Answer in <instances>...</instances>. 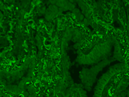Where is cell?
<instances>
[{
  "instance_id": "obj_1",
  "label": "cell",
  "mask_w": 129,
  "mask_h": 97,
  "mask_svg": "<svg viewBox=\"0 0 129 97\" xmlns=\"http://www.w3.org/2000/svg\"><path fill=\"white\" fill-rule=\"evenodd\" d=\"M113 40L111 37L85 51L79 50L75 62L80 65H92L109 58L113 47Z\"/></svg>"
},
{
  "instance_id": "obj_2",
  "label": "cell",
  "mask_w": 129,
  "mask_h": 97,
  "mask_svg": "<svg viewBox=\"0 0 129 97\" xmlns=\"http://www.w3.org/2000/svg\"><path fill=\"white\" fill-rule=\"evenodd\" d=\"M126 71V66L124 63H117L111 66L98 80L93 97H105L115 79Z\"/></svg>"
},
{
  "instance_id": "obj_3",
  "label": "cell",
  "mask_w": 129,
  "mask_h": 97,
  "mask_svg": "<svg viewBox=\"0 0 129 97\" xmlns=\"http://www.w3.org/2000/svg\"><path fill=\"white\" fill-rule=\"evenodd\" d=\"M115 61L116 60L113 58H108L91 66L90 68H83L79 73V78L81 80L84 88L88 91L92 90L93 85L97 80L99 73Z\"/></svg>"
},
{
  "instance_id": "obj_4",
  "label": "cell",
  "mask_w": 129,
  "mask_h": 97,
  "mask_svg": "<svg viewBox=\"0 0 129 97\" xmlns=\"http://www.w3.org/2000/svg\"><path fill=\"white\" fill-rule=\"evenodd\" d=\"M31 62V58H27L20 66L14 70L11 71L2 70L1 71V79H6L9 83H13L19 80L28 71Z\"/></svg>"
},
{
  "instance_id": "obj_5",
  "label": "cell",
  "mask_w": 129,
  "mask_h": 97,
  "mask_svg": "<svg viewBox=\"0 0 129 97\" xmlns=\"http://www.w3.org/2000/svg\"><path fill=\"white\" fill-rule=\"evenodd\" d=\"M62 80L60 81L57 86V90L58 92L64 93L69 86H71L73 84V81L71 77V74L69 72L70 63H69L68 55L62 56Z\"/></svg>"
},
{
  "instance_id": "obj_6",
  "label": "cell",
  "mask_w": 129,
  "mask_h": 97,
  "mask_svg": "<svg viewBox=\"0 0 129 97\" xmlns=\"http://www.w3.org/2000/svg\"><path fill=\"white\" fill-rule=\"evenodd\" d=\"M81 39V34L76 29L70 28L67 29L61 40V55H67V50H68L69 44L70 41L75 43V42L80 41Z\"/></svg>"
},
{
  "instance_id": "obj_7",
  "label": "cell",
  "mask_w": 129,
  "mask_h": 97,
  "mask_svg": "<svg viewBox=\"0 0 129 97\" xmlns=\"http://www.w3.org/2000/svg\"><path fill=\"white\" fill-rule=\"evenodd\" d=\"M84 89L82 84L79 85L73 84L70 88L66 90V93L64 94L66 95V97L68 96H70L71 97H88L86 90Z\"/></svg>"
},
{
  "instance_id": "obj_8",
  "label": "cell",
  "mask_w": 129,
  "mask_h": 97,
  "mask_svg": "<svg viewBox=\"0 0 129 97\" xmlns=\"http://www.w3.org/2000/svg\"><path fill=\"white\" fill-rule=\"evenodd\" d=\"M55 5L58 7L59 12L67 10H73L75 9V5L68 1H56Z\"/></svg>"
},
{
  "instance_id": "obj_9",
  "label": "cell",
  "mask_w": 129,
  "mask_h": 97,
  "mask_svg": "<svg viewBox=\"0 0 129 97\" xmlns=\"http://www.w3.org/2000/svg\"><path fill=\"white\" fill-rule=\"evenodd\" d=\"M58 12L59 9L58 7L55 5H51L47 9L45 14V18L47 21H50L58 13Z\"/></svg>"
},
{
  "instance_id": "obj_10",
  "label": "cell",
  "mask_w": 129,
  "mask_h": 97,
  "mask_svg": "<svg viewBox=\"0 0 129 97\" xmlns=\"http://www.w3.org/2000/svg\"><path fill=\"white\" fill-rule=\"evenodd\" d=\"M129 85V77H123L120 82L118 83L117 86H116V89L113 93H118L122 92L127 88Z\"/></svg>"
},
{
  "instance_id": "obj_11",
  "label": "cell",
  "mask_w": 129,
  "mask_h": 97,
  "mask_svg": "<svg viewBox=\"0 0 129 97\" xmlns=\"http://www.w3.org/2000/svg\"><path fill=\"white\" fill-rule=\"evenodd\" d=\"M4 89L9 93L17 95L21 94L24 91L23 89H21L20 87H19V86L12 85V84L5 85L4 87Z\"/></svg>"
},
{
  "instance_id": "obj_12",
  "label": "cell",
  "mask_w": 129,
  "mask_h": 97,
  "mask_svg": "<svg viewBox=\"0 0 129 97\" xmlns=\"http://www.w3.org/2000/svg\"><path fill=\"white\" fill-rule=\"evenodd\" d=\"M113 46H115V53H114V56L113 58L115 60H118L121 63H123V59L120 53V48L119 44L116 39L113 40Z\"/></svg>"
},
{
  "instance_id": "obj_13",
  "label": "cell",
  "mask_w": 129,
  "mask_h": 97,
  "mask_svg": "<svg viewBox=\"0 0 129 97\" xmlns=\"http://www.w3.org/2000/svg\"><path fill=\"white\" fill-rule=\"evenodd\" d=\"M125 93L123 91L118 93H114L113 97H125Z\"/></svg>"
},
{
  "instance_id": "obj_14",
  "label": "cell",
  "mask_w": 129,
  "mask_h": 97,
  "mask_svg": "<svg viewBox=\"0 0 129 97\" xmlns=\"http://www.w3.org/2000/svg\"><path fill=\"white\" fill-rule=\"evenodd\" d=\"M128 97H129V89H128Z\"/></svg>"
}]
</instances>
